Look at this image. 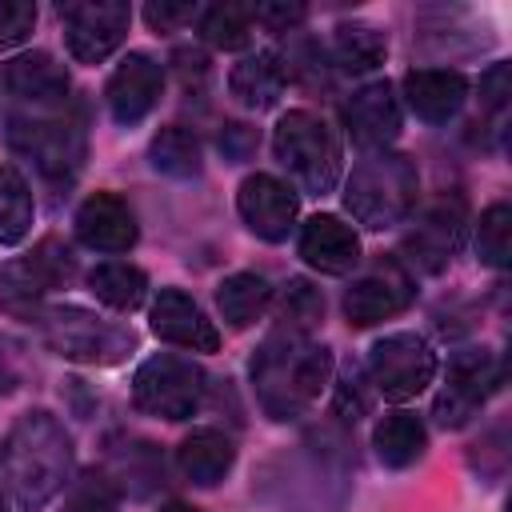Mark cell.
<instances>
[{
	"label": "cell",
	"mask_w": 512,
	"mask_h": 512,
	"mask_svg": "<svg viewBox=\"0 0 512 512\" xmlns=\"http://www.w3.org/2000/svg\"><path fill=\"white\" fill-rule=\"evenodd\" d=\"M88 288L100 304L116 308V312H132L144 304V292H148V276L136 268V264H124V260H108V264H96L88 272Z\"/></svg>",
	"instance_id": "d4e9b609"
},
{
	"label": "cell",
	"mask_w": 512,
	"mask_h": 512,
	"mask_svg": "<svg viewBox=\"0 0 512 512\" xmlns=\"http://www.w3.org/2000/svg\"><path fill=\"white\" fill-rule=\"evenodd\" d=\"M52 288L44 284V276L36 272V264L24 256V260H8L0 264V308L20 316V320H36L40 316V300L48 296Z\"/></svg>",
	"instance_id": "484cf974"
},
{
	"label": "cell",
	"mask_w": 512,
	"mask_h": 512,
	"mask_svg": "<svg viewBox=\"0 0 512 512\" xmlns=\"http://www.w3.org/2000/svg\"><path fill=\"white\" fill-rule=\"evenodd\" d=\"M0 512H8V508H4V492H0Z\"/></svg>",
	"instance_id": "7bdbcfd3"
},
{
	"label": "cell",
	"mask_w": 512,
	"mask_h": 512,
	"mask_svg": "<svg viewBox=\"0 0 512 512\" xmlns=\"http://www.w3.org/2000/svg\"><path fill=\"white\" fill-rule=\"evenodd\" d=\"M152 168L164 172V176H176V180H188V176H200V140L196 132L180 128V124H168L152 136Z\"/></svg>",
	"instance_id": "83f0119b"
},
{
	"label": "cell",
	"mask_w": 512,
	"mask_h": 512,
	"mask_svg": "<svg viewBox=\"0 0 512 512\" xmlns=\"http://www.w3.org/2000/svg\"><path fill=\"white\" fill-rule=\"evenodd\" d=\"M416 192H420V176L408 156L372 152L352 164V176L344 188V208L364 228H392L412 212Z\"/></svg>",
	"instance_id": "3957f363"
},
{
	"label": "cell",
	"mask_w": 512,
	"mask_h": 512,
	"mask_svg": "<svg viewBox=\"0 0 512 512\" xmlns=\"http://www.w3.org/2000/svg\"><path fill=\"white\" fill-rule=\"evenodd\" d=\"M152 332L176 348L188 352H216L220 348V332L216 324L204 316V308L184 296L180 288H164L152 304Z\"/></svg>",
	"instance_id": "5bb4252c"
},
{
	"label": "cell",
	"mask_w": 512,
	"mask_h": 512,
	"mask_svg": "<svg viewBox=\"0 0 512 512\" xmlns=\"http://www.w3.org/2000/svg\"><path fill=\"white\" fill-rule=\"evenodd\" d=\"M12 384H16V376H12V368H8L4 356H0V392H12Z\"/></svg>",
	"instance_id": "60d3db41"
},
{
	"label": "cell",
	"mask_w": 512,
	"mask_h": 512,
	"mask_svg": "<svg viewBox=\"0 0 512 512\" xmlns=\"http://www.w3.org/2000/svg\"><path fill=\"white\" fill-rule=\"evenodd\" d=\"M256 144H260V132H256L252 124H224V132H220V152H224V160H232V164L248 160V156L256 152Z\"/></svg>",
	"instance_id": "8d00e7d4"
},
{
	"label": "cell",
	"mask_w": 512,
	"mask_h": 512,
	"mask_svg": "<svg viewBox=\"0 0 512 512\" xmlns=\"http://www.w3.org/2000/svg\"><path fill=\"white\" fill-rule=\"evenodd\" d=\"M368 372L384 400H412L432 384L436 352L420 332H392L372 344Z\"/></svg>",
	"instance_id": "52a82bcc"
},
{
	"label": "cell",
	"mask_w": 512,
	"mask_h": 512,
	"mask_svg": "<svg viewBox=\"0 0 512 512\" xmlns=\"http://www.w3.org/2000/svg\"><path fill=\"white\" fill-rule=\"evenodd\" d=\"M404 96L420 120L448 124L468 100V80L452 68H412L404 76Z\"/></svg>",
	"instance_id": "e0dca14e"
},
{
	"label": "cell",
	"mask_w": 512,
	"mask_h": 512,
	"mask_svg": "<svg viewBox=\"0 0 512 512\" xmlns=\"http://www.w3.org/2000/svg\"><path fill=\"white\" fill-rule=\"evenodd\" d=\"M200 36L212 48H224V52L244 48L248 36H252V8H244V4H212L200 16Z\"/></svg>",
	"instance_id": "f546056e"
},
{
	"label": "cell",
	"mask_w": 512,
	"mask_h": 512,
	"mask_svg": "<svg viewBox=\"0 0 512 512\" xmlns=\"http://www.w3.org/2000/svg\"><path fill=\"white\" fill-rule=\"evenodd\" d=\"M464 224H468V204L460 196H440L436 204L424 208V216L416 220V228L404 240V252L412 264H420L424 272H440L460 240H464Z\"/></svg>",
	"instance_id": "8fae6325"
},
{
	"label": "cell",
	"mask_w": 512,
	"mask_h": 512,
	"mask_svg": "<svg viewBox=\"0 0 512 512\" xmlns=\"http://www.w3.org/2000/svg\"><path fill=\"white\" fill-rule=\"evenodd\" d=\"M236 208H240L244 224H248L260 240L280 244V240L292 232V224H296L300 200H296V192H292L284 180H276V176H268V172H252V176L240 184V192H236Z\"/></svg>",
	"instance_id": "7c38bea8"
},
{
	"label": "cell",
	"mask_w": 512,
	"mask_h": 512,
	"mask_svg": "<svg viewBox=\"0 0 512 512\" xmlns=\"http://www.w3.org/2000/svg\"><path fill=\"white\" fill-rule=\"evenodd\" d=\"M40 328H44V340L52 344V352L64 360H76V364H120L136 348L132 328H120V324L100 320L72 304L48 308L40 316Z\"/></svg>",
	"instance_id": "5b68a950"
},
{
	"label": "cell",
	"mask_w": 512,
	"mask_h": 512,
	"mask_svg": "<svg viewBox=\"0 0 512 512\" xmlns=\"http://www.w3.org/2000/svg\"><path fill=\"white\" fill-rule=\"evenodd\" d=\"M500 384V364L488 348H464L448 364V384L436 396V420L444 428L468 424V416L496 392Z\"/></svg>",
	"instance_id": "30bf717a"
},
{
	"label": "cell",
	"mask_w": 512,
	"mask_h": 512,
	"mask_svg": "<svg viewBox=\"0 0 512 512\" xmlns=\"http://www.w3.org/2000/svg\"><path fill=\"white\" fill-rule=\"evenodd\" d=\"M36 28V4L28 0H0V48H16Z\"/></svg>",
	"instance_id": "e575fe53"
},
{
	"label": "cell",
	"mask_w": 512,
	"mask_h": 512,
	"mask_svg": "<svg viewBox=\"0 0 512 512\" xmlns=\"http://www.w3.org/2000/svg\"><path fill=\"white\" fill-rule=\"evenodd\" d=\"M328 376H332V352L308 340V332L284 324H276V332L260 344L252 360L256 396L272 420H296L324 392Z\"/></svg>",
	"instance_id": "7a4b0ae2"
},
{
	"label": "cell",
	"mask_w": 512,
	"mask_h": 512,
	"mask_svg": "<svg viewBox=\"0 0 512 512\" xmlns=\"http://www.w3.org/2000/svg\"><path fill=\"white\" fill-rule=\"evenodd\" d=\"M216 304H220V316L232 324V328H248L256 324L268 304H272V284L260 276V272H236L228 276L220 288H216Z\"/></svg>",
	"instance_id": "cb8c5ba5"
},
{
	"label": "cell",
	"mask_w": 512,
	"mask_h": 512,
	"mask_svg": "<svg viewBox=\"0 0 512 512\" xmlns=\"http://www.w3.org/2000/svg\"><path fill=\"white\" fill-rule=\"evenodd\" d=\"M300 256L328 276H344L360 260V240L340 216H312L300 232Z\"/></svg>",
	"instance_id": "ac0fdd59"
},
{
	"label": "cell",
	"mask_w": 512,
	"mask_h": 512,
	"mask_svg": "<svg viewBox=\"0 0 512 512\" xmlns=\"http://www.w3.org/2000/svg\"><path fill=\"white\" fill-rule=\"evenodd\" d=\"M116 504H120L116 484L104 472H84L72 484V492L64 500V512H116Z\"/></svg>",
	"instance_id": "d6a6232c"
},
{
	"label": "cell",
	"mask_w": 512,
	"mask_h": 512,
	"mask_svg": "<svg viewBox=\"0 0 512 512\" xmlns=\"http://www.w3.org/2000/svg\"><path fill=\"white\" fill-rule=\"evenodd\" d=\"M160 88H164V68L152 56L132 52L120 60V68L108 80V112L116 116V124H140L156 108Z\"/></svg>",
	"instance_id": "4fadbf2b"
},
{
	"label": "cell",
	"mask_w": 512,
	"mask_h": 512,
	"mask_svg": "<svg viewBox=\"0 0 512 512\" xmlns=\"http://www.w3.org/2000/svg\"><path fill=\"white\" fill-rule=\"evenodd\" d=\"M368 404H372V392L364 388V376L352 368V372L344 376V384L336 388V416H340V420H360V416L368 412Z\"/></svg>",
	"instance_id": "d590c367"
},
{
	"label": "cell",
	"mask_w": 512,
	"mask_h": 512,
	"mask_svg": "<svg viewBox=\"0 0 512 512\" xmlns=\"http://www.w3.org/2000/svg\"><path fill=\"white\" fill-rule=\"evenodd\" d=\"M60 20H64L68 52L80 64H100L124 44L132 12L128 4H116V0H80V4H64Z\"/></svg>",
	"instance_id": "ba28073f"
},
{
	"label": "cell",
	"mask_w": 512,
	"mask_h": 512,
	"mask_svg": "<svg viewBox=\"0 0 512 512\" xmlns=\"http://www.w3.org/2000/svg\"><path fill=\"white\" fill-rule=\"evenodd\" d=\"M28 260L36 264V272L44 276L48 288H64V284L76 276V256H72V248H68L64 240H56V236H44V240L32 248Z\"/></svg>",
	"instance_id": "836d02e7"
},
{
	"label": "cell",
	"mask_w": 512,
	"mask_h": 512,
	"mask_svg": "<svg viewBox=\"0 0 512 512\" xmlns=\"http://www.w3.org/2000/svg\"><path fill=\"white\" fill-rule=\"evenodd\" d=\"M4 84L12 96L32 104H56L68 96V72L48 52H24L4 64Z\"/></svg>",
	"instance_id": "d6986e66"
},
{
	"label": "cell",
	"mask_w": 512,
	"mask_h": 512,
	"mask_svg": "<svg viewBox=\"0 0 512 512\" xmlns=\"http://www.w3.org/2000/svg\"><path fill=\"white\" fill-rule=\"evenodd\" d=\"M508 96H512V68L500 60L480 76V100H484V108H504Z\"/></svg>",
	"instance_id": "ab89813d"
},
{
	"label": "cell",
	"mask_w": 512,
	"mask_h": 512,
	"mask_svg": "<svg viewBox=\"0 0 512 512\" xmlns=\"http://www.w3.org/2000/svg\"><path fill=\"white\" fill-rule=\"evenodd\" d=\"M76 236L96 252H128L136 244V216L116 192H92L76 208Z\"/></svg>",
	"instance_id": "2e32d148"
},
{
	"label": "cell",
	"mask_w": 512,
	"mask_h": 512,
	"mask_svg": "<svg viewBox=\"0 0 512 512\" xmlns=\"http://www.w3.org/2000/svg\"><path fill=\"white\" fill-rule=\"evenodd\" d=\"M372 444H376L380 464H388V468H408V464H416V460L424 456L428 432H424L420 416H412V412H388V416L376 424Z\"/></svg>",
	"instance_id": "603a6c76"
},
{
	"label": "cell",
	"mask_w": 512,
	"mask_h": 512,
	"mask_svg": "<svg viewBox=\"0 0 512 512\" xmlns=\"http://www.w3.org/2000/svg\"><path fill=\"white\" fill-rule=\"evenodd\" d=\"M272 148L304 192L324 196L336 188L344 152H340V136L328 128L324 116H316L308 108L284 112L276 132H272Z\"/></svg>",
	"instance_id": "277c9868"
},
{
	"label": "cell",
	"mask_w": 512,
	"mask_h": 512,
	"mask_svg": "<svg viewBox=\"0 0 512 512\" xmlns=\"http://www.w3.org/2000/svg\"><path fill=\"white\" fill-rule=\"evenodd\" d=\"M332 56L344 72H372L388 56V40L372 24H340L332 36Z\"/></svg>",
	"instance_id": "4316f807"
},
{
	"label": "cell",
	"mask_w": 512,
	"mask_h": 512,
	"mask_svg": "<svg viewBox=\"0 0 512 512\" xmlns=\"http://www.w3.org/2000/svg\"><path fill=\"white\" fill-rule=\"evenodd\" d=\"M252 20H260L272 32H288L304 20V4H288V0H268L260 8H252Z\"/></svg>",
	"instance_id": "f35d334b"
},
{
	"label": "cell",
	"mask_w": 512,
	"mask_h": 512,
	"mask_svg": "<svg viewBox=\"0 0 512 512\" xmlns=\"http://www.w3.org/2000/svg\"><path fill=\"white\" fill-rule=\"evenodd\" d=\"M8 144L48 180H72L84 160V132L72 120H12Z\"/></svg>",
	"instance_id": "9c48e42d"
},
{
	"label": "cell",
	"mask_w": 512,
	"mask_h": 512,
	"mask_svg": "<svg viewBox=\"0 0 512 512\" xmlns=\"http://www.w3.org/2000/svg\"><path fill=\"white\" fill-rule=\"evenodd\" d=\"M160 512H200V508H192V504H180V500H172V504H164Z\"/></svg>",
	"instance_id": "b9f144b4"
},
{
	"label": "cell",
	"mask_w": 512,
	"mask_h": 512,
	"mask_svg": "<svg viewBox=\"0 0 512 512\" xmlns=\"http://www.w3.org/2000/svg\"><path fill=\"white\" fill-rule=\"evenodd\" d=\"M192 4H184V0H152L148 8H144V20L152 24V32H172V28H180L184 20H192Z\"/></svg>",
	"instance_id": "74e56055"
},
{
	"label": "cell",
	"mask_w": 512,
	"mask_h": 512,
	"mask_svg": "<svg viewBox=\"0 0 512 512\" xmlns=\"http://www.w3.org/2000/svg\"><path fill=\"white\" fill-rule=\"evenodd\" d=\"M408 296H412L408 280H400V276H364V280L348 284L344 316H348V324L368 328V324H380V320L396 316L408 304Z\"/></svg>",
	"instance_id": "7402d4cb"
},
{
	"label": "cell",
	"mask_w": 512,
	"mask_h": 512,
	"mask_svg": "<svg viewBox=\"0 0 512 512\" xmlns=\"http://www.w3.org/2000/svg\"><path fill=\"white\" fill-rule=\"evenodd\" d=\"M200 396H204V368L172 352L148 356L132 376L136 408L160 420H188L200 408Z\"/></svg>",
	"instance_id": "8992f818"
},
{
	"label": "cell",
	"mask_w": 512,
	"mask_h": 512,
	"mask_svg": "<svg viewBox=\"0 0 512 512\" xmlns=\"http://www.w3.org/2000/svg\"><path fill=\"white\" fill-rule=\"evenodd\" d=\"M284 84H288V72H284V64H280L272 52H252V56H244V60L232 68V76H228L232 96H236L244 108H252V112L276 108L280 96H284Z\"/></svg>",
	"instance_id": "44dd1931"
},
{
	"label": "cell",
	"mask_w": 512,
	"mask_h": 512,
	"mask_svg": "<svg viewBox=\"0 0 512 512\" xmlns=\"http://www.w3.org/2000/svg\"><path fill=\"white\" fill-rule=\"evenodd\" d=\"M68 472H72V440L64 424L44 408L16 416V424L0 440V476L16 508L20 512L44 508L68 484Z\"/></svg>",
	"instance_id": "6da1fadb"
},
{
	"label": "cell",
	"mask_w": 512,
	"mask_h": 512,
	"mask_svg": "<svg viewBox=\"0 0 512 512\" xmlns=\"http://www.w3.org/2000/svg\"><path fill=\"white\" fill-rule=\"evenodd\" d=\"M344 124L364 148H384L400 136V100L388 80H372L344 104Z\"/></svg>",
	"instance_id": "9a60e30c"
},
{
	"label": "cell",
	"mask_w": 512,
	"mask_h": 512,
	"mask_svg": "<svg viewBox=\"0 0 512 512\" xmlns=\"http://www.w3.org/2000/svg\"><path fill=\"white\" fill-rule=\"evenodd\" d=\"M476 256L488 264V268H504L512 260V208L508 204H492L484 216H480V228H476Z\"/></svg>",
	"instance_id": "4dcf8cb0"
},
{
	"label": "cell",
	"mask_w": 512,
	"mask_h": 512,
	"mask_svg": "<svg viewBox=\"0 0 512 512\" xmlns=\"http://www.w3.org/2000/svg\"><path fill=\"white\" fill-rule=\"evenodd\" d=\"M232 460H236V448H232V440H228L224 432H216V428H196V432H188V436L180 440V448H176L180 472H184L192 484H200V488L220 484V480L228 476Z\"/></svg>",
	"instance_id": "ffe728a7"
},
{
	"label": "cell",
	"mask_w": 512,
	"mask_h": 512,
	"mask_svg": "<svg viewBox=\"0 0 512 512\" xmlns=\"http://www.w3.org/2000/svg\"><path fill=\"white\" fill-rule=\"evenodd\" d=\"M320 316H324L320 288H312L308 280H288V288L280 296V324L284 328H296V332H308Z\"/></svg>",
	"instance_id": "1f68e13d"
},
{
	"label": "cell",
	"mask_w": 512,
	"mask_h": 512,
	"mask_svg": "<svg viewBox=\"0 0 512 512\" xmlns=\"http://www.w3.org/2000/svg\"><path fill=\"white\" fill-rule=\"evenodd\" d=\"M32 192L24 176L8 164H0V244H20L32 228Z\"/></svg>",
	"instance_id": "f1b7e54d"
}]
</instances>
